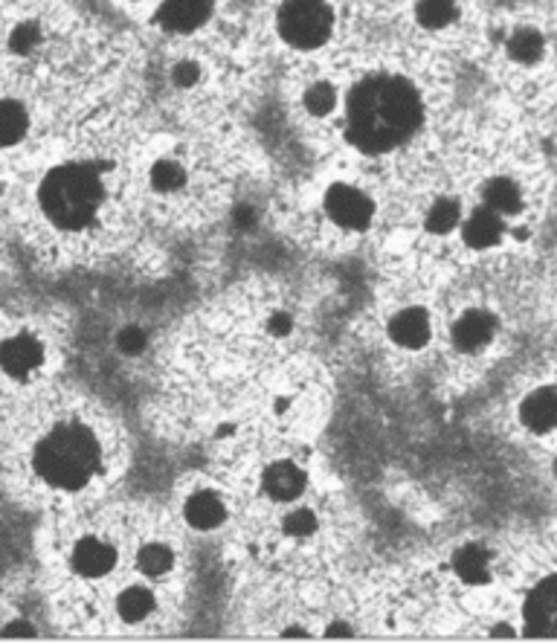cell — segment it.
Listing matches in <instances>:
<instances>
[{"label":"cell","instance_id":"cell-1","mask_svg":"<svg viewBox=\"0 0 557 644\" xmlns=\"http://www.w3.org/2000/svg\"><path fill=\"white\" fill-rule=\"evenodd\" d=\"M422 126V99L404 79H366L348 94V140L364 152H389Z\"/></svg>","mask_w":557,"mask_h":644},{"label":"cell","instance_id":"cell-2","mask_svg":"<svg viewBox=\"0 0 557 644\" xmlns=\"http://www.w3.org/2000/svg\"><path fill=\"white\" fill-rule=\"evenodd\" d=\"M102 198H105V189H102L99 171L91 166H79V163L52 169L38 192L44 215L61 229L87 227L99 210Z\"/></svg>","mask_w":557,"mask_h":644},{"label":"cell","instance_id":"cell-3","mask_svg":"<svg viewBox=\"0 0 557 644\" xmlns=\"http://www.w3.org/2000/svg\"><path fill=\"white\" fill-rule=\"evenodd\" d=\"M35 467L52 488L76 491L99 467V444L87 427H56L35 450Z\"/></svg>","mask_w":557,"mask_h":644},{"label":"cell","instance_id":"cell-4","mask_svg":"<svg viewBox=\"0 0 557 644\" xmlns=\"http://www.w3.org/2000/svg\"><path fill=\"white\" fill-rule=\"evenodd\" d=\"M331 7L325 0H285L278 9V33L299 50H313L331 35Z\"/></svg>","mask_w":557,"mask_h":644},{"label":"cell","instance_id":"cell-5","mask_svg":"<svg viewBox=\"0 0 557 644\" xmlns=\"http://www.w3.org/2000/svg\"><path fill=\"white\" fill-rule=\"evenodd\" d=\"M325 213L334 224L346 229H364L366 224L371 220V201L364 195V192H357L355 187H337L329 189V195H325Z\"/></svg>","mask_w":557,"mask_h":644},{"label":"cell","instance_id":"cell-6","mask_svg":"<svg viewBox=\"0 0 557 644\" xmlns=\"http://www.w3.org/2000/svg\"><path fill=\"white\" fill-rule=\"evenodd\" d=\"M525 628L534 636H557V577L543 581L525 601Z\"/></svg>","mask_w":557,"mask_h":644},{"label":"cell","instance_id":"cell-7","mask_svg":"<svg viewBox=\"0 0 557 644\" xmlns=\"http://www.w3.org/2000/svg\"><path fill=\"white\" fill-rule=\"evenodd\" d=\"M210 12L212 0H166L157 21L171 33H189V29H198L210 17Z\"/></svg>","mask_w":557,"mask_h":644},{"label":"cell","instance_id":"cell-8","mask_svg":"<svg viewBox=\"0 0 557 644\" xmlns=\"http://www.w3.org/2000/svg\"><path fill=\"white\" fill-rule=\"evenodd\" d=\"M494 329H497L494 317L485 314V311H467V314L459 317L457 325H453V343H457V348H462V351H476V348H482L485 343H490Z\"/></svg>","mask_w":557,"mask_h":644},{"label":"cell","instance_id":"cell-9","mask_svg":"<svg viewBox=\"0 0 557 644\" xmlns=\"http://www.w3.org/2000/svg\"><path fill=\"white\" fill-rule=\"evenodd\" d=\"M42 346H38L33 337H26V334L7 339V343L0 346V366H3L9 374L33 372L35 366L42 363Z\"/></svg>","mask_w":557,"mask_h":644},{"label":"cell","instance_id":"cell-10","mask_svg":"<svg viewBox=\"0 0 557 644\" xmlns=\"http://www.w3.org/2000/svg\"><path fill=\"white\" fill-rule=\"evenodd\" d=\"M389 334L395 339L398 346L404 348H422L427 339H430V320L424 314L422 308H406L392 320L389 325Z\"/></svg>","mask_w":557,"mask_h":644},{"label":"cell","instance_id":"cell-11","mask_svg":"<svg viewBox=\"0 0 557 644\" xmlns=\"http://www.w3.org/2000/svg\"><path fill=\"white\" fill-rule=\"evenodd\" d=\"M114 560H117L114 549L105 546V542L93 540V537L82 540L76 549H73V567H76L79 575L85 577H99L105 575V572H110Z\"/></svg>","mask_w":557,"mask_h":644},{"label":"cell","instance_id":"cell-12","mask_svg":"<svg viewBox=\"0 0 557 644\" xmlns=\"http://www.w3.org/2000/svg\"><path fill=\"white\" fill-rule=\"evenodd\" d=\"M525 427H532L537 432H546L557 427V390H537L534 395L523 401L520 409Z\"/></svg>","mask_w":557,"mask_h":644},{"label":"cell","instance_id":"cell-13","mask_svg":"<svg viewBox=\"0 0 557 644\" xmlns=\"http://www.w3.org/2000/svg\"><path fill=\"white\" fill-rule=\"evenodd\" d=\"M462 236L464 241L471 247H476V250L494 247L499 238H502V218H499L494 210H488V206H482V210H476V213L467 218Z\"/></svg>","mask_w":557,"mask_h":644},{"label":"cell","instance_id":"cell-14","mask_svg":"<svg viewBox=\"0 0 557 644\" xmlns=\"http://www.w3.org/2000/svg\"><path fill=\"white\" fill-rule=\"evenodd\" d=\"M305 488V476L303 470L291 462H278V465L268 467V474H264V491L271 493L273 500H294L299 497Z\"/></svg>","mask_w":557,"mask_h":644},{"label":"cell","instance_id":"cell-15","mask_svg":"<svg viewBox=\"0 0 557 644\" xmlns=\"http://www.w3.org/2000/svg\"><path fill=\"white\" fill-rule=\"evenodd\" d=\"M186 520H189L194 528H203V532H206V528H215L221 520H224V505H221V500L215 493H194L192 500L186 502Z\"/></svg>","mask_w":557,"mask_h":644},{"label":"cell","instance_id":"cell-16","mask_svg":"<svg viewBox=\"0 0 557 644\" xmlns=\"http://www.w3.org/2000/svg\"><path fill=\"white\" fill-rule=\"evenodd\" d=\"M485 204L497 215H514L523 206V195H520V187L514 180L497 178L485 187Z\"/></svg>","mask_w":557,"mask_h":644},{"label":"cell","instance_id":"cell-17","mask_svg":"<svg viewBox=\"0 0 557 644\" xmlns=\"http://www.w3.org/2000/svg\"><path fill=\"white\" fill-rule=\"evenodd\" d=\"M453 569H457V575L467 584H485L490 577L488 569V551L479 549V546H464V549L457 551V558H453Z\"/></svg>","mask_w":557,"mask_h":644},{"label":"cell","instance_id":"cell-18","mask_svg":"<svg viewBox=\"0 0 557 644\" xmlns=\"http://www.w3.org/2000/svg\"><path fill=\"white\" fill-rule=\"evenodd\" d=\"M508 56L520 64H534V61L543 56V35L532 26H523L517 29L511 38H508Z\"/></svg>","mask_w":557,"mask_h":644},{"label":"cell","instance_id":"cell-19","mask_svg":"<svg viewBox=\"0 0 557 644\" xmlns=\"http://www.w3.org/2000/svg\"><path fill=\"white\" fill-rule=\"evenodd\" d=\"M24 134H26L24 105L12 103V99L0 103V145L17 143Z\"/></svg>","mask_w":557,"mask_h":644},{"label":"cell","instance_id":"cell-20","mask_svg":"<svg viewBox=\"0 0 557 644\" xmlns=\"http://www.w3.org/2000/svg\"><path fill=\"white\" fill-rule=\"evenodd\" d=\"M117 610L126 621H143L145 616L154 610L152 593H149V589H140V586H131V589H126V593L119 595Z\"/></svg>","mask_w":557,"mask_h":644},{"label":"cell","instance_id":"cell-21","mask_svg":"<svg viewBox=\"0 0 557 644\" xmlns=\"http://www.w3.org/2000/svg\"><path fill=\"white\" fill-rule=\"evenodd\" d=\"M457 17V0H422L418 3V21L430 29L448 26Z\"/></svg>","mask_w":557,"mask_h":644},{"label":"cell","instance_id":"cell-22","mask_svg":"<svg viewBox=\"0 0 557 644\" xmlns=\"http://www.w3.org/2000/svg\"><path fill=\"white\" fill-rule=\"evenodd\" d=\"M137 563H140V569H143L145 575L157 577L171 569V551L166 549V546H145V549L140 551Z\"/></svg>","mask_w":557,"mask_h":644},{"label":"cell","instance_id":"cell-23","mask_svg":"<svg viewBox=\"0 0 557 644\" xmlns=\"http://www.w3.org/2000/svg\"><path fill=\"white\" fill-rule=\"evenodd\" d=\"M459 224V206L453 201H439L432 206L430 215H427V229L441 236V232H450V229Z\"/></svg>","mask_w":557,"mask_h":644},{"label":"cell","instance_id":"cell-24","mask_svg":"<svg viewBox=\"0 0 557 644\" xmlns=\"http://www.w3.org/2000/svg\"><path fill=\"white\" fill-rule=\"evenodd\" d=\"M183 180H186V175H183V169H180L178 163L161 160L152 169V183L157 189H163V192H171V189H178L180 183H183Z\"/></svg>","mask_w":557,"mask_h":644},{"label":"cell","instance_id":"cell-25","mask_svg":"<svg viewBox=\"0 0 557 644\" xmlns=\"http://www.w3.org/2000/svg\"><path fill=\"white\" fill-rule=\"evenodd\" d=\"M305 108L311 110L313 117H325L334 108V87L331 85H313L305 94Z\"/></svg>","mask_w":557,"mask_h":644},{"label":"cell","instance_id":"cell-26","mask_svg":"<svg viewBox=\"0 0 557 644\" xmlns=\"http://www.w3.org/2000/svg\"><path fill=\"white\" fill-rule=\"evenodd\" d=\"M313 528H317V517H313L311 511H294L291 517L285 520V532L287 535L294 537H303V535H311Z\"/></svg>","mask_w":557,"mask_h":644},{"label":"cell","instance_id":"cell-27","mask_svg":"<svg viewBox=\"0 0 557 644\" xmlns=\"http://www.w3.org/2000/svg\"><path fill=\"white\" fill-rule=\"evenodd\" d=\"M119 348L126 351V355H140L145 346V334L140 329H126L122 334H119Z\"/></svg>","mask_w":557,"mask_h":644},{"label":"cell","instance_id":"cell-28","mask_svg":"<svg viewBox=\"0 0 557 644\" xmlns=\"http://www.w3.org/2000/svg\"><path fill=\"white\" fill-rule=\"evenodd\" d=\"M35 41H38V29H35L33 24L17 26L15 35H12V47H15L17 52L33 50V44H35Z\"/></svg>","mask_w":557,"mask_h":644},{"label":"cell","instance_id":"cell-29","mask_svg":"<svg viewBox=\"0 0 557 644\" xmlns=\"http://www.w3.org/2000/svg\"><path fill=\"white\" fill-rule=\"evenodd\" d=\"M175 79H178V85H192L194 79H198V68L194 64H180Z\"/></svg>","mask_w":557,"mask_h":644},{"label":"cell","instance_id":"cell-30","mask_svg":"<svg viewBox=\"0 0 557 644\" xmlns=\"http://www.w3.org/2000/svg\"><path fill=\"white\" fill-rule=\"evenodd\" d=\"M287 325H291V320H287V317H273V331H282V334H285Z\"/></svg>","mask_w":557,"mask_h":644},{"label":"cell","instance_id":"cell-31","mask_svg":"<svg viewBox=\"0 0 557 644\" xmlns=\"http://www.w3.org/2000/svg\"><path fill=\"white\" fill-rule=\"evenodd\" d=\"M329 636H348V628H343V624H334V628L329 630Z\"/></svg>","mask_w":557,"mask_h":644},{"label":"cell","instance_id":"cell-32","mask_svg":"<svg viewBox=\"0 0 557 644\" xmlns=\"http://www.w3.org/2000/svg\"><path fill=\"white\" fill-rule=\"evenodd\" d=\"M555 476H557V462H555Z\"/></svg>","mask_w":557,"mask_h":644}]
</instances>
